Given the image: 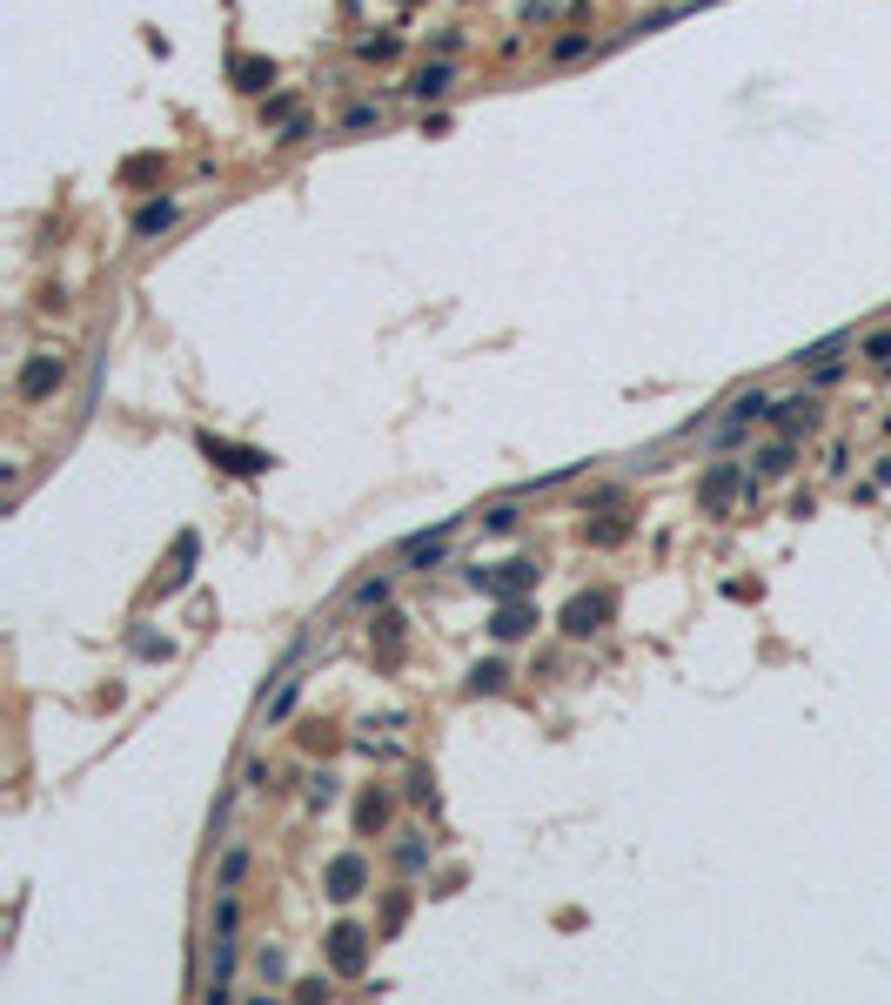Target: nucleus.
<instances>
[{"label":"nucleus","mask_w":891,"mask_h":1005,"mask_svg":"<svg viewBox=\"0 0 891 1005\" xmlns=\"http://www.w3.org/2000/svg\"><path fill=\"white\" fill-rule=\"evenodd\" d=\"M737 496H751V476H744L737 463H711L704 476H697V503H704L711 516H731Z\"/></svg>","instance_id":"nucleus-1"},{"label":"nucleus","mask_w":891,"mask_h":1005,"mask_svg":"<svg viewBox=\"0 0 891 1005\" xmlns=\"http://www.w3.org/2000/svg\"><path fill=\"white\" fill-rule=\"evenodd\" d=\"M610 610H617V597H610V590H583V597L563 603L557 624H563V637H597V630L610 624Z\"/></svg>","instance_id":"nucleus-2"},{"label":"nucleus","mask_w":891,"mask_h":1005,"mask_svg":"<svg viewBox=\"0 0 891 1005\" xmlns=\"http://www.w3.org/2000/svg\"><path fill=\"white\" fill-rule=\"evenodd\" d=\"M476 590L483 597H530L536 590V563H523V557H510V563H490V570H476Z\"/></svg>","instance_id":"nucleus-3"},{"label":"nucleus","mask_w":891,"mask_h":1005,"mask_svg":"<svg viewBox=\"0 0 891 1005\" xmlns=\"http://www.w3.org/2000/svg\"><path fill=\"white\" fill-rule=\"evenodd\" d=\"M322 892H329L335 905H356V898L369 892V858H362V851H342V858H329V878H322Z\"/></svg>","instance_id":"nucleus-4"},{"label":"nucleus","mask_w":891,"mask_h":1005,"mask_svg":"<svg viewBox=\"0 0 891 1005\" xmlns=\"http://www.w3.org/2000/svg\"><path fill=\"white\" fill-rule=\"evenodd\" d=\"M329 965L342 972V979H362V972H369V932L342 918V925L329 932Z\"/></svg>","instance_id":"nucleus-5"},{"label":"nucleus","mask_w":891,"mask_h":1005,"mask_svg":"<svg viewBox=\"0 0 891 1005\" xmlns=\"http://www.w3.org/2000/svg\"><path fill=\"white\" fill-rule=\"evenodd\" d=\"M61 382H67V362L61 356H27L21 376H14V396H21V402H47Z\"/></svg>","instance_id":"nucleus-6"},{"label":"nucleus","mask_w":891,"mask_h":1005,"mask_svg":"<svg viewBox=\"0 0 891 1005\" xmlns=\"http://www.w3.org/2000/svg\"><path fill=\"white\" fill-rule=\"evenodd\" d=\"M201 456H208V463H222L228 476H262V469L275 463L268 449H242V443H222V436H201Z\"/></svg>","instance_id":"nucleus-7"},{"label":"nucleus","mask_w":891,"mask_h":1005,"mask_svg":"<svg viewBox=\"0 0 891 1005\" xmlns=\"http://www.w3.org/2000/svg\"><path fill=\"white\" fill-rule=\"evenodd\" d=\"M449 88H456V67H449L443 54H436V61H423L409 81H402V94H409V101H423V108H429V101H443Z\"/></svg>","instance_id":"nucleus-8"},{"label":"nucleus","mask_w":891,"mask_h":1005,"mask_svg":"<svg viewBox=\"0 0 891 1005\" xmlns=\"http://www.w3.org/2000/svg\"><path fill=\"white\" fill-rule=\"evenodd\" d=\"M771 423H778L784 436H804V429H818V389H804V396L771 402Z\"/></svg>","instance_id":"nucleus-9"},{"label":"nucleus","mask_w":891,"mask_h":1005,"mask_svg":"<svg viewBox=\"0 0 891 1005\" xmlns=\"http://www.w3.org/2000/svg\"><path fill=\"white\" fill-rule=\"evenodd\" d=\"M496 644H516V637H530V630H536V603L530 597H503V603H496Z\"/></svg>","instance_id":"nucleus-10"},{"label":"nucleus","mask_w":891,"mask_h":1005,"mask_svg":"<svg viewBox=\"0 0 891 1005\" xmlns=\"http://www.w3.org/2000/svg\"><path fill=\"white\" fill-rule=\"evenodd\" d=\"M175 222H181V201H175V195L141 201V208H134V242H155V235H168Z\"/></svg>","instance_id":"nucleus-11"},{"label":"nucleus","mask_w":891,"mask_h":1005,"mask_svg":"<svg viewBox=\"0 0 891 1005\" xmlns=\"http://www.w3.org/2000/svg\"><path fill=\"white\" fill-rule=\"evenodd\" d=\"M228 81L242 94H268L275 88V61H268V54H235V61H228Z\"/></svg>","instance_id":"nucleus-12"},{"label":"nucleus","mask_w":891,"mask_h":1005,"mask_svg":"<svg viewBox=\"0 0 891 1005\" xmlns=\"http://www.w3.org/2000/svg\"><path fill=\"white\" fill-rule=\"evenodd\" d=\"M195 557H201V536H195V530H181V536H175V563H168V577H161V597L188 590V577H195Z\"/></svg>","instance_id":"nucleus-13"},{"label":"nucleus","mask_w":891,"mask_h":1005,"mask_svg":"<svg viewBox=\"0 0 891 1005\" xmlns=\"http://www.w3.org/2000/svg\"><path fill=\"white\" fill-rule=\"evenodd\" d=\"M382 825H389V798H382V791H362V804H356V831L369 838V831H382Z\"/></svg>","instance_id":"nucleus-14"},{"label":"nucleus","mask_w":891,"mask_h":1005,"mask_svg":"<svg viewBox=\"0 0 891 1005\" xmlns=\"http://www.w3.org/2000/svg\"><path fill=\"white\" fill-rule=\"evenodd\" d=\"M503 684H510V670L496 664V657H490V664H476V670H469V697H496Z\"/></svg>","instance_id":"nucleus-15"},{"label":"nucleus","mask_w":891,"mask_h":1005,"mask_svg":"<svg viewBox=\"0 0 891 1005\" xmlns=\"http://www.w3.org/2000/svg\"><path fill=\"white\" fill-rule=\"evenodd\" d=\"M858 356H865L871 369H885V376H891V329H871L865 342H858Z\"/></svg>","instance_id":"nucleus-16"},{"label":"nucleus","mask_w":891,"mask_h":1005,"mask_svg":"<svg viewBox=\"0 0 891 1005\" xmlns=\"http://www.w3.org/2000/svg\"><path fill=\"white\" fill-rule=\"evenodd\" d=\"M624 536H630V523H617V516L610 523H583V543H597V550H617Z\"/></svg>","instance_id":"nucleus-17"},{"label":"nucleus","mask_w":891,"mask_h":1005,"mask_svg":"<svg viewBox=\"0 0 891 1005\" xmlns=\"http://www.w3.org/2000/svg\"><path fill=\"white\" fill-rule=\"evenodd\" d=\"M791 463H798V449H791V436H784V443H771V449L758 456V469H764V476H791Z\"/></svg>","instance_id":"nucleus-18"},{"label":"nucleus","mask_w":891,"mask_h":1005,"mask_svg":"<svg viewBox=\"0 0 891 1005\" xmlns=\"http://www.w3.org/2000/svg\"><path fill=\"white\" fill-rule=\"evenodd\" d=\"M402 41L396 34H369V41H356V61H396Z\"/></svg>","instance_id":"nucleus-19"},{"label":"nucleus","mask_w":891,"mask_h":1005,"mask_svg":"<svg viewBox=\"0 0 891 1005\" xmlns=\"http://www.w3.org/2000/svg\"><path fill=\"white\" fill-rule=\"evenodd\" d=\"M583 54H597V41H590V34H563V41H557V47H550V61H557V67H570V61H583Z\"/></svg>","instance_id":"nucleus-20"},{"label":"nucleus","mask_w":891,"mask_h":1005,"mask_svg":"<svg viewBox=\"0 0 891 1005\" xmlns=\"http://www.w3.org/2000/svg\"><path fill=\"white\" fill-rule=\"evenodd\" d=\"M295 114H302V101H295V94H268V101H262V121H275V128H289Z\"/></svg>","instance_id":"nucleus-21"},{"label":"nucleus","mask_w":891,"mask_h":1005,"mask_svg":"<svg viewBox=\"0 0 891 1005\" xmlns=\"http://www.w3.org/2000/svg\"><path fill=\"white\" fill-rule=\"evenodd\" d=\"M242 871H248V851L235 845V851L222 858V878H215V892H242Z\"/></svg>","instance_id":"nucleus-22"},{"label":"nucleus","mask_w":891,"mask_h":1005,"mask_svg":"<svg viewBox=\"0 0 891 1005\" xmlns=\"http://www.w3.org/2000/svg\"><path fill=\"white\" fill-rule=\"evenodd\" d=\"M295 697H302V677H282V691H275V704H268V724H282V717L295 711Z\"/></svg>","instance_id":"nucleus-23"},{"label":"nucleus","mask_w":891,"mask_h":1005,"mask_svg":"<svg viewBox=\"0 0 891 1005\" xmlns=\"http://www.w3.org/2000/svg\"><path fill=\"white\" fill-rule=\"evenodd\" d=\"M255 972H262L268 985H282V979H289V959H282L275 945H262V952H255Z\"/></svg>","instance_id":"nucleus-24"},{"label":"nucleus","mask_w":891,"mask_h":1005,"mask_svg":"<svg viewBox=\"0 0 891 1005\" xmlns=\"http://www.w3.org/2000/svg\"><path fill=\"white\" fill-rule=\"evenodd\" d=\"M362 128H382V108H376V101H362V108L342 114V134H362Z\"/></svg>","instance_id":"nucleus-25"},{"label":"nucleus","mask_w":891,"mask_h":1005,"mask_svg":"<svg viewBox=\"0 0 891 1005\" xmlns=\"http://www.w3.org/2000/svg\"><path fill=\"white\" fill-rule=\"evenodd\" d=\"M369 637L382 644V657H396V650H402V617H376V630H369Z\"/></svg>","instance_id":"nucleus-26"},{"label":"nucleus","mask_w":891,"mask_h":1005,"mask_svg":"<svg viewBox=\"0 0 891 1005\" xmlns=\"http://www.w3.org/2000/svg\"><path fill=\"white\" fill-rule=\"evenodd\" d=\"M356 603H362V610H376V603H389V577H369V583H356Z\"/></svg>","instance_id":"nucleus-27"},{"label":"nucleus","mask_w":891,"mask_h":1005,"mask_svg":"<svg viewBox=\"0 0 891 1005\" xmlns=\"http://www.w3.org/2000/svg\"><path fill=\"white\" fill-rule=\"evenodd\" d=\"M516 523H523V516H516L510 503H503V510H490V516H483V530H490V536H516Z\"/></svg>","instance_id":"nucleus-28"},{"label":"nucleus","mask_w":891,"mask_h":1005,"mask_svg":"<svg viewBox=\"0 0 891 1005\" xmlns=\"http://www.w3.org/2000/svg\"><path fill=\"white\" fill-rule=\"evenodd\" d=\"M396 858H402V871H423V865H429V845H423V838H402Z\"/></svg>","instance_id":"nucleus-29"},{"label":"nucleus","mask_w":891,"mask_h":1005,"mask_svg":"<svg viewBox=\"0 0 891 1005\" xmlns=\"http://www.w3.org/2000/svg\"><path fill=\"white\" fill-rule=\"evenodd\" d=\"M402 918H409V892H389V905H382V932H396Z\"/></svg>","instance_id":"nucleus-30"},{"label":"nucleus","mask_w":891,"mask_h":1005,"mask_svg":"<svg viewBox=\"0 0 891 1005\" xmlns=\"http://www.w3.org/2000/svg\"><path fill=\"white\" fill-rule=\"evenodd\" d=\"M329 804H335V778H329V771H322V778L309 784V811H329Z\"/></svg>","instance_id":"nucleus-31"},{"label":"nucleus","mask_w":891,"mask_h":1005,"mask_svg":"<svg viewBox=\"0 0 891 1005\" xmlns=\"http://www.w3.org/2000/svg\"><path fill=\"white\" fill-rule=\"evenodd\" d=\"M838 376H845V362H838V356H831V362H818V369H811V389H831Z\"/></svg>","instance_id":"nucleus-32"},{"label":"nucleus","mask_w":891,"mask_h":1005,"mask_svg":"<svg viewBox=\"0 0 891 1005\" xmlns=\"http://www.w3.org/2000/svg\"><path fill=\"white\" fill-rule=\"evenodd\" d=\"M409 798H416V804H436V778H429V771H416V778H409Z\"/></svg>","instance_id":"nucleus-33"},{"label":"nucleus","mask_w":891,"mask_h":1005,"mask_svg":"<svg viewBox=\"0 0 891 1005\" xmlns=\"http://www.w3.org/2000/svg\"><path fill=\"white\" fill-rule=\"evenodd\" d=\"M302 141H309V114H295L289 128H282V148H302Z\"/></svg>","instance_id":"nucleus-34"},{"label":"nucleus","mask_w":891,"mask_h":1005,"mask_svg":"<svg viewBox=\"0 0 891 1005\" xmlns=\"http://www.w3.org/2000/svg\"><path fill=\"white\" fill-rule=\"evenodd\" d=\"M134 650H141V657H168V644H161V637H148V630H134Z\"/></svg>","instance_id":"nucleus-35"}]
</instances>
